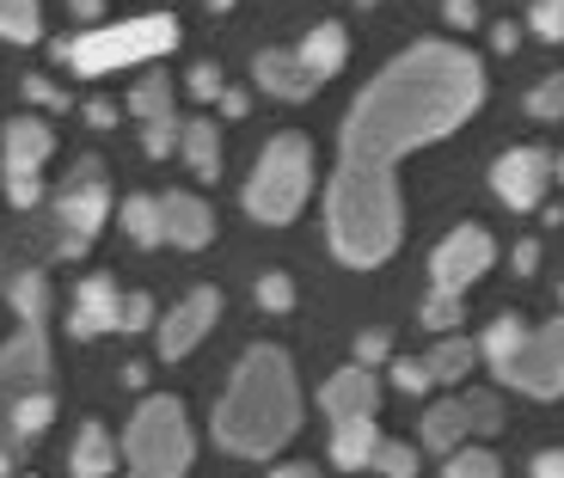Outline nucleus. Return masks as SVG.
<instances>
[{"label": "nucleus", "mask_w": 564, "mask_h": 478, "mask_svg": "<svg viewBox=\"0 0 564 478\" xmlns=\"http://www.w3.org/2000/svg\"><path fill=\"white\" fill-rule=\"evenodd\" d=\"M0 37L37 43L43 37V0H0Z\"/></svg>", "instance_id": "25"}, {"label": "nucleus", "mask_w": 564, "mask_h": 478, "mask_svg": "<svg viewBox=\"0 0 564 478\" xmlns=\"http://www.w3.org/2000/svg\"><path fill=\"white\" fill-rule=\"evenodd\" d=\"M123 111H135L141 123H154V117H172V74L148 68V74L135 80V93L123 99Z\"/></svg>", "instance_id": "24"}, {"label": "nucleus", "mask_w": 564, "mask_h": 478, "mask_svg": "<svg viewBox=\"0 0 564 478\" xmlns=\"http://www.w3.org/2000/svg\"><path fill=\"white\" fill-rule=\"evenodd\" d=\"M7 301H13L19 319H43L50 313V282H43V270H25V276L7 282Z\"/></svg>", "instance_id": "26"}, {"label": "nucleus", "mask_w": 564, "mask_h": 478, "mask_svg": "<svg viewBox=\"0 0 564 478\" xmlns=\"http://www.w3.org/2000/svg\"><path fill=\"white\" fill-rule=\"evenodd\" d=\"M393 387H399V393H430L436 380H430L423 356H399V362H393Z\"/></svg>", "instance_id": "34"}, {"label": "nucleus", "mask_w": 564, "mask_h": 478, "mask_svg": "<svg viewBox=\"0 0 564 478\" xmlns=\"http://www.w3.org/2000/svg\"><path fill=\"white\" fill-rule=\"evenodd\" d=\"M528 117L558 123V117H564V74H552V80H540L534 93H528Z\"/></svg>", "instance_id": "31"}, {"label": "nucleus", "mask_w": 564, "mask_h": 478, "mask_svg": "<svg viewBox=\"0 0 564 478\" xmlns=\"http://www.w3.org/2000/svg\"><path fill=\"white\" fill-rule=\"evenodd\" d=\"M558 178V160L546 148H509L503 160L491 166V191L509 203V209H540L546 184Z\"/></svg>", "instance_id": "10"}, {"label": "nucleus", "mask_w": 564, "mask_h": 478, "mask_svg": "<svg viewBox=\"0 0 564 478\" xmlns=\"http://www.w3.org/2000/svg\"><path fill=\"white\" fill-rule=\"evenodd\" d=\"M215 105H221V117H227V123H240V117L252 111V99H246L240 86H227V93H221V99H215Z\"/></svg>", "instance_id": "42"}, {"label": "nucleus", "mask_w": 564, "mask_h": 478, "mask_svg": "<svg viewBox=\"0 0 564 478\" xmlns=\"http://www.w3.org/2000/svg\"><path fill=\"white\" fill-rule=\"evenodd\" d=\"M301 62H307L319 80H332V74H344V62H350V31L338 25V19H325V25H313L307 37H301Z\"/></svg>", "instance_id": "18"}, {"label": "nucleus", "mask_w": 564, "mask_h": 478, "mask_svg": "<svg viewBox=\"0 0 564 478\" xmlns=\"http://www.w3.org/2000/svg\"><path fill=\"white\" fill-rule=\"evenodd\" d=\"M25 478H31V472H25Z\"/></svg>", "instance_id": "51"}, {"label": "nucleus", "mask_w": 564, "mask_h": 478, "mask_svg": "<svg viewBox=\"0 0 564 478\" xmlns=\"http://www.w3.org/2000/svg\"><path fill=\"white\" fill-rule=\"evenodd\" d=\"M375 472H381V478H417V448H411V442H387L381 436V448H375Z\"/></svg>", "instance_id": "28"}, {"label": "nucleus", "mask_w": 564, "mask_h": 478, "mask_svg": "<svg viewBox=\"0 0 564 478\" xmlns=\"http://www.w3.org/2000/svg\"><path fill=\"white\" fill-rule=\"evenodd\" d=\"M56 423V399L50 387H19L13 405H7V436H43Z\"/></svg>", "instance_id": "20"}, {"label": "nucleus", "mask_w": 564, "mask_h": 478, "mask_svg": "<svg viewBox=\"0 0 564 478\" xmlns=\"http://www.w3.org/2000/svg\"><path fill=\"white\" fill-rule=\"evenodd\" d=\"M25 99H31V105H43V111H74V105L62 99V93H56L50 80H43V74H25Z\"/></svg>", "instance_id": "37"}, {"label": "nucleus", "mask_w": 564, "mask_h": 478, "mask_svg": "<svg viewBox=\"0 0 564 478\" xmlns=\"http://www.w3.org/2000/svg\"><path fill=\"white\" fill-rule=\"evenodd\" d=\"M558 301H564V289H558Z\"/></svg>", "instance_id": "50"}, {"label": "nucleus", "mask_w": 564, "mask_h": 478, "mask_svg": "<svg viewBox=\"0 0 564 478\" xmlns=\"http://www.w3.org/2000/svg\"><path fill=\"white\" fill-rule=\"evenodd\" d=\"M160 215H166V239H172V246H184V252H197V246H209V239H215L209 203L191 197V191H172V197H160Z\"/></svg>", "instance_id": "16"}, {"label": "nucleus", "mask_w": 564, "mask_h": 478, "mask_svg": "<svg viewBox=\"0 0 564 478\" xmlns=\"http://www.w3.org/2000/svg\"><path fill=\"white\" fill-rule=\"evenodd\" d=\"M387 356H393V344H387V332H362V338H356V362H362V368L387 362Z\"/></svg>", "instance_id": "38"}, {"label": "nucleus", "mask_w": 564, "mask_h": 478, "mask_svg": "<svg viewBox=\"0 0 564 478\" xmlns=\"http://www.w3.org/2000/svg\"><path fill=\"white\" fill-rule=\"evenodd\" d=\"M56 215H62V258H80L93 246V233L105 227V215H111V191H105L99 160H80L74 166L68 191L56 197Z\"/></svg>", "instance_id": "7"}, {"label": "nucleus", "mask_w": 564, "mask_h": 478, "mask_svg": "<svg viewBox=\"0 0 564 478\" xmlns=\"http://www.w3.org/2000/svg\"><path fill=\"white\" fill-rule=\"evenodd\" d=\"M258 307H264V313H289V307H295V282L282 276V270L258 276Z\"/></svg>", "instance_id": "32"}, {"label": "nucleus", "mask_w": 564, "mask_h": 478, "mask_svg": "<svg viewBox=\"0 0 564 478\" xmlns=\"http://www.w3.org/2000/svg\"><path fill=\"white\" fill-rule=\"evenodd\" d=\"M191 93H197L203 105H215V99L227 93V86H221V68H215V62H197V68H191Z\"/></svg>", "instance_id": "36"}, {"label": "nucleus", "mask_w": 564, "mask_h": 478, "mask_svg": "<svg viewBox=\"0 0 564 478\" xmlns=\"http://www.w3.org/2000/svg\"><path fill=\"white\" fill-rule=\"evenodd\" d=\"M534 264H540V246H534V239H522V246H516V270L534 276Z\"/></svg>", "instance_id": "44"}, {"label": "nucleus", "mask_w": 564, "mask_h": 478, "mask_svg": "<svg viewBox=\"0 0 564 478\" xmlns=\"http://www.w3.org/2000/svg\"><path fill=\"white\" fill-rule=\"evenodd\" d=\"M74 7V19H86V25H99V13H105V0H68Z\"/></svg>", "instance_id": "46"}, {"label": "nucleus", "mask_w": 564, "mask_h": 478, "mask_svg": "<svg viewBox=\"0 0 564 478\" xmlns=\"http://www.w3.org/2000/svg\"><path fill=\"white\" fill-rule=\"evenodd\" d=\"M375 448H381V430H375V417H344V423H332V466H344V472H362V466H375Z\"/></svg>", "instance_id": "17"}, {"label": "nucleus", "mask_w": 564, "mask_h": 478, "mask_svg": "<svg viewBox=\"0 0 564 478\" xmlns=\"http://www.w3.org/2000/svg\"><path fill=\"white\" fill-rule=\"evenodd\" d=\"M491 374L528 399H564V319L528 325L516 350H503L491 362Z\"/></svg>", "instance_id": "6"}, {"label": "nucleus", "mask_w": 564, "mask_h": 478, "mask_svg": "<svg viewBox=\"0 0 564 478\" xmlns=\"http://www.w3.org/2000/svg\"><path fill=\"white\" fill-rule=\"evenodd\" d=\"M442 13H448V25H454V31H473V25H479V0H448Z\"/></svg>", "instance_id": "40"}, {"label": "nucleus", "mask_w": 564, "mask_h": 478, "mask_svg": "<svg viewBox=\"0 0 564 478\" xmlns=\"http://www.w3.org/2000/svg\"><path fill=\"white\" fill-rule=\"evenodd\" d=\"M528 25H534V37L564 43V0H534V13H528Z\"/></svg>", "instance_id": "33"}, {"label": "nucleus", "mask_w": 564, "mask_h": 478, "mask_svg": "<svg viewBox=\"0 0 564 478\" xmlns=\"http://www.w3.org/2000/svg\"><path fill=\"white\" fill-rule=\"evenodd\" d=\"M313 191V148L301 129H282L264 141L252 178H246V215L264 227H289Z\"/></svg>", "instance_id": "4"}, {"label": "nucleus", "mask_w": 564, "mask_h": 478, "mask_svg": "<svg viewBox=\"0 0 564 478\" xmlns=\"http://www.w3.org/2000/svg\"><path fill=\"white\" fill-rule=\"evenodd\" d=\"M117 117H123V111H117V99H86V123H93V129H111Z\"/></svg>", "instance_id": "41"}, {"label": "nucleus", "mask_w": 564, "mask_h": 478, "mask_svg": "<svg viewBox=\"0 0 564 478\" xmlns=\"http://www.w3.org/2000/svg\"><path fill=\"white\" fill-rule=\"evenodd\" d=\"M178 135H184L178 117H154V123H141V154H148V160H166L172 148H178Z\"/></svg>", "instance_id": "30"}, {"label": "nucleus", "mask_w": 564, "mask_h": 478, "mask_svg": "<svg viewBox=\"0 0 564 478\" xmlns=\"http://www.w3.org/2000/svg\"><path fill=\"white\" fill-rule=\"evenodd\" d=\"M117 313H123L117 282H111V276H86L80 289H74V319H68V332H74V338H105V332H117Z\"/></svg>", "instance_id": "15"}, {"label": "nucleus", "mask_w": 564, "mask_h": 478, "mask_svg": "<svg viewBox=\"0 0 564 478\" xmlns=\"http://www.w3.org/2000/svg\"><path fill=\"white\" fill-rule=\"evenodd\" d=\"M7 197H13L19 209H37V203H43V184H37V178H7Z\"/></svg>", "instance_id": "39"}, {"label": "nucleus", "mask_w": 564, "mask_h": 478, "mask_svg": "<svg viewBox=\"0 0 564 478\" xmlns=\"http://www.w3.org/2000/svg\"><path fill=\"white\" fill-rule=\"evenodd\" d=\"M178 148H184V160H191V172H197V178H221V135H215L209 117L184 123Z\"/></svg>", "instance_id": "21"}, {"label": "nucleus", "mask_w": 564, "mask_h": 478, "mask_svg": "<svg viewBox=\"0 0 564 478\" xmlns=\"http://www.w3.org/2000/svg\"><path fill=\"white\" fill-rule=\"evenodd\" d=\"M252 74H258V86H264L270 99H282V105H301V99H313V93L325 86L319 74L301 62V50H258Z\"/></svg>", "instance_id": "12"}, {"label": "nucleus", "mask_w": 564, "mask_h": 478, "mask_svg": "<svg viewBox=\"0 0 564 478\" xmlns=\"http://www.w3.org/2000/svg\"><path fill=\"white\" fill-rule=\"evenodd\" d=\"M319 411L332 423H344V417H375L381 411V380H375V368H344V374H332L319 387Z\"/></svg>", "instance_id": "14"}, {"label": "nucleus", "mask_w": 564, "mask_h": 478, "mask_svg": "<svg viewBox=\"0 0 564 478\" xmlns=\"http://www.w3.org/2000/svg\"><path fill=\"white\" fill-rule=\"evenodd\" d=\"M301 430V380L295 362L276 344H258L240 356L234 380H227L221 405H215V442L240 460H264L270 448Z\"/></svg>", "instance_id": "2"}, {"label": "nucleus", "mask_w": 564, "mask_h": 478, "mask_svg": "<svg viewBox=\"0 0 564 478\" xmlns=\"http://www.w3.org/2000/svg\"><path fill=\"white\" fill-rule=\"evenodd\" d=\"M117 466V442L105 423H86L80 436H74V454H68V472L74 478H111Z\"/></svg>", "instance_id": "19"}, {"label": "nucleus", "mask_w": 564, "mask_h": 478, "mask_svg": "<svg viewBox=\"0 0 564 478\" xmlns=\"http://www.w3.org/2000/svg\"><path fill=\"white\" fill-rule=\"evenodd\" d=\"M479 362V344H466V338H442L436 350L423 356V368H430V380L436 387H454V380H466V368Z\"/></svg>", "instance_id": "23"}, {"label": "nucleus", "mask_w": 564, "mask_h": 478, "mask_svg": "<svg viewBox=\"0 0 564 478\" xmlns=\"http://www.w3.org/2000/svg\"><path fill=\"white\" fill-rule=\"evenodd\" d=\"M123 233L135 239V246H160V239H166L160 197H148V191H129V197H123Z\"/></svg>", "instance_id": "22"}, {"label": "nucleus", "mask_w": 564, "mask_h": 478, "mask_svg": "<svg viewBox=\"0 0 564 478\" xmlns=\"http://www.w3.org/2000/svg\"><path fill=\"white\" fill-rule=\"evenodd\" d=\"M558 184H564V154H558Z\"/></svg>", "instance_id": "49"}, {"label": "nucleus", "mask_w": 564, "mask_h": 478, "mask_svg": "<svg viewBox=\"0 0 564 478\" xmlns=\"http://www.w3.org/2000/svg\"><path fill=\"white\" fill-rule=\"evenodd\" d=\"M485 105V62L460 43L423 37L356 93L344 117V154L325 184V239L338 264L375 270L399 252V160L454 135Z\"/></svg>", "instance_id": "1"}, {"label": "nucleus", "mask_w": 564, "mask_h": 478, "mask_svg": "<svg viewBox=\"0 0 564 478\" xmlns=\"http://www.w3.org/2000/svg\"><path fill=\"white\" fill-rule=\"evenodd\" d=\"M50 154H56V129L43 123V117H13L7 135H0V166H7V178H37Z\"/></svg>", "instance_id": "13"}, {"label": "nucleus", "mask_w": 564, "mask_h": 478, "mask_svg": "<svg viewBox=\"0 0 564 478\" xmlns=\"http://www.w3.org/2000/svg\"><path fill=\"white\" fill-rule=\"evenodd\" d=\"M460 319H466V301L454 295V289H436V295L423 301V325H430V332H454Z\"/></svg>", "instance_id": "29"}, {"label": "nucleus", "mask_w": 564, "mask_h": 478, "mask_svg": "<svg viewBox=\"0 0 564 478\" xmlns=\"http://www.w3.org/2000/svg\"><path fill=\"white\" fill-rule=\"evenodd\" d=\"M203 7H215V13H227V7H240V0H203Z\"/></svg>", "instance_id": "47"}, {"label": "nucleus", "mask_w": 564, "mask_h": 478, "mask_svg": "<svg viewBox=\"0 0 564 478\" xmlns=\"http://www.w3.org/2000/svg\"><path fill=\"white\" fill-rule=\"evenodd\" d=\"M534 478H564V448L534 454Z\"/></svg>", "instance_id": "43"}, {"label": "nucleus", "mask_w": 564, "mask_h": 478, "mask_svg": "<svg viewBox=\"0 0 564 478\" xmlns=\"http://www.w3.org/2000/svg\"><path fill=\"white\" fill-rule=\"evenodd\" d=\"M442 478H503V460H497L491 448H448V466H442Z\"/></svg>", "instance_id": "27"}, {"label": "nucleus", "mask_w": 564, "mask_h": 478, "mask_svg": "<svg viewBox=\"0 0 564 478\" xmlns=\"http://www.w3.org/2000/svg\"><path fill=\"white\" fill-rule=\"evenodd\" d=\"M123 460L135 478H184L197 460V436L178 399H141L123 430Z\"/></svg>", "instance_id": "5"}, {"label": "nucleus", "mask_w": 564, "mask_h": 478, "mask_svg": "<svg viewBox=\"0 0 564 478\" xmlns=\"http://www.w3.org/2000/svg\"><path fill=\"white\" fill-rule=\"evenodd\" d=\"M270 478H319V472L307 460H282V466H270Z\"/></svg>", "instance_id": "45"}, {"label": "nucleus", "mask_w": 564, "mask_h": 478, "mask_svg": "<svg viewBox=\"0 0 564 478\" xmlns=\"http://www.w3.org/2000/svg\"><path fill=\"white\" fill-rule=\"evenodd\" d=\"M491 264H497V239L485 233V227H473V221L454 227L436 252H430V276H436V289H454V295H466Z\"/></svg>", "instance_id": "9"}, {"label": "nucleus", "mask_w": 564, "mask_h": 478, "mask_svg": "<svg viewBox=\"0 0 564 478\" xmlns=\"http://www.w3.org/2000/svg\"><path fill=\"white\" fill-rule=\"evenodd\" d=\"M503 430V399L497 393H454L423 411V448H460L466 436Z\"/></svg>", "instance_id": "8"}, {"label": "nucleus", "mask_w": 564, "mask_h": 478, "mask_svg": "<svg viewBox=\"0 0 564 478\" xmlns=\"http://www.w3.org/2000/svg\"><path fill=\"white\" fill-rule=\"evenodd\" d=\"M178 50V19L172 13H148V19H123V25H99L86 37H62L50 56L62 68H74L80 80H99V74H117L129 62H154Z\"/></svg>", "instance_id": "3"}, {"label": "nucleus", "mask_w": 564, "mask_h": 478, "mask_svg": "<svg viewBox=\"0 0 564 478\" xmlns=\"http://www.w3.org/2000/svg\"><path fill=\"white\" fill-rule=\"evenodd\" d=\"M215 313H221V295H215V289H191L184 301H172V313L160 319V356L178 362L184 350H197V338L215 325Z\"/></svg>", "instance_id": "11"}, {"label": "nucleus", "mask_w": 564, "mask_h": 478, "mask_svg": "<svg viewBox=\"0 0 564 478\" xmlns=\"http://www.w3.org/2000/svg\"><path fill=\"white\" fill-rule=\"evenodd\" d=\"M0 478H13V460H7V448H0Z\"/></svg>", "instance_id": "48"}, {"label": "nucleus", "mask_w": 564, "mask_h": 478, "mask_svg": "<svg viewBox=\"0 0 564 478\" xmlns=\"http://www.w3.org/2000/svg\"><path fill=\"white\" fill-rule=\"evenodd\" d=\"M148 325H154V295H123L117 332H148Z\"/></svg>", "instance_id": "35"}]
</instances>
